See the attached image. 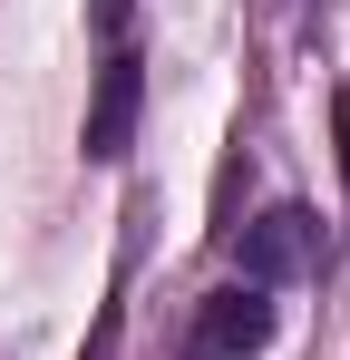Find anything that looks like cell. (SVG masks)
Wrapping results in <instances>:
<instances>
[{
    "label": "cell",
    "instance_id": "cell-1",
    "mask_svg": "<svg viewBox=\"0 0 350 360\" xmlns=\"http://www.w3.org/2000/svg\"><path fill=\"white\" fill-rule=\"evenodd\" d=\"M136 108H146V49L136 39H108V59H98V98H88V166H117L127 156V136H136Z\"/></svg>",
    "mask_w": 350,
    "mask_h": 360
},
{
    "label": "cell",
    "instance_id": "cell-2",
    "mask_svg": "<svg viewBox=\"0 0 350 360\" xmlns=\"http://www.w3.org/2000/svg\"><path fill=\"white\" fill-rule=\"evenodd\" d=\"M311 263H321V214L311 205H273V214L243 224V283L253 292H273V283L311 273Z\"/></svg>",
    "mask_w": 350,
    "mask_h": 360
},
{
    "label": "cell",
    "instance_id": "cell-3",
    "mask_svg": "<svg viewBox=\"0 0 350 360\" xmlns=\"http://www.w3.org/2000/svg\"><path fill=\"white\" fill-rule=\"evenodd\" d=\"M263 341H273V302L253 292V283H224V292H205V311H195L185 360H253Z\"/></svg>",
    "mask_w": 350,
    "mask_h": 360
},
{
    "label": "cell",
    "instance_id": "cell-4",
    "mask_svg": "<svg viewBox=\"0 0 350 360\" xmlns=\"http://www.w3.org/2000/svg\"><path fill=\"white\" fill-rule=\"evenodd\" d=\"M331 136H341V176H350V78L331 88Z\"/></svg>",
    "mask_w": 350,
    "mask_h": 360
}]
</instances>
